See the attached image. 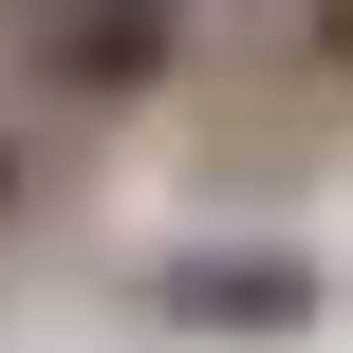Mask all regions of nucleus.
Instances as JSON below:
<instances>
[{
  "mask_svg": "<svg viewBox=\"0 0 353 353\" xmlns=\"http://www.w3.org/2000/svg\"><path fill=\"white\" fill-rule=\"evenodd\" d=\"M186 19L205 0H0V74L19 112H149L186 74Z\"/></svg>",
  "mask_w": 353,
  "mask_h": 353,
  "instance_id": "f257e3e1",
  "label": "nucleus"
},
{
  "mask_svg": "<svg viewBox=\"0 0 353 353\" xmlns=\"http://www.w3.org/2000/svg\"><path fill=\"white\" fill-rule=\"evenodd\" d=\"M298 19H316V56H335V74H353V0H298Z\"/></svg>",
  "mask_w": 353,
  "mask_h": 353,
  "instance_id": "20e7f679",
  "label": "nucleus"
},
{
  "mask_svg": "<svg viewBox=\"0 0 353 353\" xmlns=\"http://www.w3.org/2000/svg\"><path fill=\"white\" fill-rule=\"evenodd\" d=\"M37 130H56V112H0V242L56 205V149H37Z\"/></svg>",
  "mask_w": 353,
  "mask_h": 353,
  "instance_id": "7ed1b4c3",
  "label": "nucleus"
},
{
  "mask_svg": "<svg viewBox=\"0 0 353 353\" xmlns=\"http://www.w3.org/2000/svg\"><path fill=\"white\" fill-rule=\"evenodd\" d=\"M149 316H168V335H298V316H316V261H279V242H205V261L149 279Z\"/></svg>",
  "mask_w": 353,
  "mask_h": 353,
  "instance_id": "f03ea898",
  "label": "nucleus"
}]
</instances>
